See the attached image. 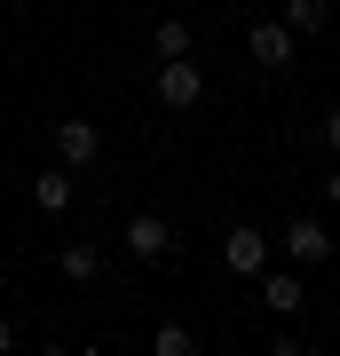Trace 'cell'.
<instances>
[{
	"label": "cell",
	"mask_w": 340,
	"mask_h": 356,
	"mask_svg": "<svg viewBox=\"0 0 340 356\" xmlns=\"http://www.w3.org/2000/svg\"><path fill=\"white\" fill-rule=\"evenodd\" d=\"M277 245H285L293 269H316V261H332V222H325V214H293V222L277 229Z\"/></svg>",
	"instance_id": "cell-1"
},
{
	"label": "cell",
	"mask_w": 340,
	"mask_h": 356,
	"mask_svg": "<svg viewBox=\"0 0 340 356\" xmlns=\"http://www.w3.org/2000/svg\"><path fill=\"white\" fill-rule=\"evenodd\" d=\"M245 56H253V64H261V72H285L293 56H301V32H293L285 16H261V24L245 32Z\"/></svg>",
	"instance_id": "cell-2"
},
{
	"label": "cell",
	"mask_w": 340,
	"mask_h": 356,
	"mask_svg": "<svg viewBox=\"0 0 340 356\" xmlns=\"http://www.w3.org/2000/svg\"><path fill=\"white\" fill-rule=\"evenodd\" d=\"M198 95H206L198 64H190V56H166V64H159V79H151V103H159V111H190Z\"/></svg>",
	"instance_id": "cell-3"
},
{
	"label": "cell",
	"mask_w": 340,
	"mask_h": 356,
	"mask_svg": "<svg viewBox=\"0 0 340 356\" xmlns=\"http://www.w3.org/2000/svg\"><path fill=\"white\" fill-rule=\"evenodd\" d=\"M56 159L72 166V175L95 166V159H103V127H95V119H56Z\"/></svg>",
	"instance_id": "cell-4"
},
{
	"label": "cell",
	"mask_w": 340,
	"mask_h": 356,
	"mask_svg": "<svg viewBox=\"0 0 340 356\" xmlns=\"http://www.w3.org/2000/svg\"><path fill=\"white\" fill-rule=\"evenodd\" d=\"M119 238H127V254H135V261H166V254H175V222H166V214H135Z\"/></svg>",
	"instance_id": "cell-5"
},
{
	"label": "cell",
	"mask_w": 340,
	"mask_h": 356,
	"mask_svg": "<svg viewBox=\"0 0 340 356\" xmlns=\"http://www.w3.org/2000/svg\"><path fill=\"white\" fill-rule=\"evenodd\" d=\"M222 261L238 269V277H261V269H269V229L238 222V229H229V238H222Z\"/></svg>",
	"instance_id": "cell-6"
},
{
	"label": "cell",
	"mask_w": 340,
	"mask_h": 356,
	"mask_svg": "<svg viewBox=\"0 0 340 356\" xmlns=\"http://www.w3.org/2000/svg\"><path fill=\"white\" fill-rule=\"evenodd\" d=\"M261 301H269V317H301V309H309L301 269H261Z\"/></svg>",
	"instance_id": "cell-7"
},
{
	"label": "cell",
	"mask_w": 340,
	"mask_h": 356,
	"mask_svg": "<svg viewBox=\"0 0 340 356\" xmlns=\"http://www.w3.org/2000/svg\"><path fill=\"white\" fill-rule=\"evenodd\" d=\"M79 198V182H72V166H48V175H32V206H40V214H63V206H72Z\"/></svg>",
	"instance_id": "cell-8"
},
{
	"label": "cell",
	"mask_w": 340,
	"mask_h": 356,
	"mask_svg": "<svg viewBox=\"0 0 340 356\" xmlns=\"http://www.w3.org/2000/svg\"><path fill=\"white\" fill-rule=\"evenodd\" d=\"M56 269H63L72 285H95V277H103V245H63V254H56Z\"/></svg>",
	"instance_id": "cell-9"
},
{
	"label": "cell",
	"mask_w": 340,
	"mask_h": 356,
	"mask_svg": "<svg viewBox=\"0 0 340 356\" xmlns=\"http://www.w3.org/2000/svg\"><path fill=\"white\" fill-rule=\"evenodd\" d=\"M190 48H198V40H190V24H182V16L151 24V56H159V64H166V56H190Z\"/></svg>",
	"instance_id": "cell-10"
},
{
	"label": "cell",
	"mask_w": 340,
	"mask_h": 356,
	"mask_svg": "<svg viewBox=\"0 0 340 356\" xmlns=\"http://www.w3.org/2000/svg\"><path fill=\"white\" fill-rule=\"evenodd\" d=\"M151 356H198V332L166 317V325H151Z\"/></svg>",
	"instance_id": "cell-11"
},
{
	"label": "cell",
	"mask_w": 340,
	"mask_h": 356,
	"mask_svg": "<svg viewBox=\"0 0 340 356\" xmlns=\"http://www.w3.org/2000/svg\"><path fill=\"white\" fill-rule=\"evenodd\" d=\"M285 24L293 32H325L332 24V0H285Z\"/></svg>",
	"instance_id": "cell-12"
},
{
	"label": "cell",
	"mask_w": 340,
	"mask_h": 356,
	"mask_svg": "<svg viewBox=\"0 0 340 356\" xmlns=\"http://www.w3.org/2000/svg\"><path fill=\"white\" fill-rule=\"evenodd\" d=\"M325 143H332V159H340V103L325 111Z\"/></svg>",
	"instance_id": "cell-13"
},
{
	"label": "cell",
	"mask_w": 340,
	"mask_h": 356,
	"mask_svg": "<svg viewBox=\"0 0 340 356\" xmlns=\"http://www.w3.org/2000/svg\"><path fill=\"white\" fill-rule=\"evenodd\" d=\"M325 206H332V214H340V166H332V175H325Z\"/></svg>",
	"instance_id": "cell-14"
},
{
	"label": "cell",
	"mask_w": 340,
	"mask_h": 356,
	"mask_svg": "<svg viewBox=\"0 0 340 356\" xmlns=\"http://www.w3.org/2000/svg\"><path fill=\"white\" fill-rule=\"evenodd\" d=\"M8 348H16V325H8V317H0V356H8Z\"/></svg>",
	"instance_id": "cell-15"
},
{
	"label": "cell",
	"mask_w": 340,
	"mask_h": 356,
	"mask_svg": "<svg viewBox=\"0 0 340 356\" xmlns=\"http://www.w3.org/2000/svg\"><path fill=\"white\" fill-rule=\"evenodd\" d=\"M332 8H340V0H332Z\"/></svg>",
	"instance_id": "cell-16"
}]
</instances>
